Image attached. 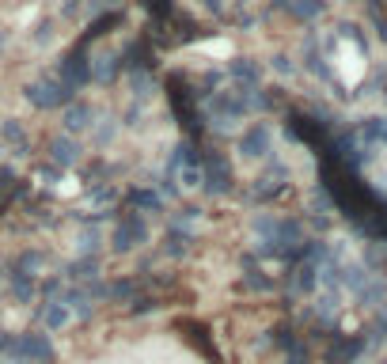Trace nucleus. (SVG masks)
<instances>
[{"label":"nucleus","mask_w":387,"mask_h":364,"mask_svg":"<svg viewBox=\"0 0 387 364\" xmlns=\"http://www.w3.org/2000/svg\"><path fill=\"white\" fill-rule=\"evenodd\" d=\"M262 148H266V129L262 126H254L243 133V141H240V152L243 156H262Z\"/></svg>","instance_id":"nucleus-5"},{"label":"nucleus","mask_w":387,"mask_h":364,"mask_svg":"<svg viewBox=\"0 0 387 364\" xmlns=\"http://www.w3.org/2000/svg\"><path fill=\"white\" fill-rule=\"evenodd\" d=\"M20 353L31 360H50V342L42 338V334H27V338L20 342Z\"/></svg>","instance_id":"nucleus-4"},{"label":"nucleus","mask_w":387,"mask_h":364,"mask_svg":"<svg viewBox=\"0 0 387 364\" xmlns=\"http://www.w3.org/2000/svg\"><path fill=\"white\" fill-rule=\"evenodd\" d=\"M133 201H137V205H145V209H159V198H156L152 190H137V194H133Z\"/></svg>","instance_id":"nucleus-8"},{"label":"nucleus","mask_w":387,"mask_h":364,"mask_svg":"<svg viewBox=\"0 0 387 364\" xmlns=\"http://www.w3.org/2000/svg\"><path fill=\"white\" fill-rule=\"evenodd\" d=\"M50 152H53V160H58L61 167H72L80 160V152H77V144L69 141V137H58V141L50 144Z\"/></svg>","instance_id":"nucleus-6"},{"label":"nucleus","mask_w":387,"mask_h":364,"mask_svg":"<svg viewBox=\"0 0 387 364\" xmlns=\"http://www.w3.org/2000/svg\"><path fill=\"white\" fill-rule=\"evenodd\" d=\"M91 118H96V110H91L88 102H69V107H65V129H69V133L88 129Z\"/></svg>","instance_id":"nucleus-3"},{"label":"nucleus","mask_w":387,"mask_h":364,"mask_svg":"<svg viewBox=\"0 0 387 364\" xmlns=\"http://www.w3.org/2000/svg\"><path fill=\"white\" fill-rule=\"evenodd\" d=\"M0 137H8V141H23V126L15 118H4L0 121Z\"/></svg>","instance_id":"nucleus-7"},{"label":"nucleus","mask_w":387,"mask_h":364,"mask_svg":"<svg viewBox=\"0 0 387 364\" xmlns=\"http://www.w3.org/2000/svg\"><path fill=\"white\" fill-rule=\"evenodd\" d=\"M69 323V311L65 307H50V326H65Z\"/></svg>","instance_id":"nucleus-9"},{"label":"nucleus","mask_w":387,"mask_h":364,"mask_svg":"<svg viewBox=\"0 0 387 364\" xmlns=\"http://www.w3.org/2000/svg\"><path fill=\"white\" fill-rule=\"evenodd\" d=\"M145 236H148L145 224H140L137 217H129L126 224H118V231H114V247H118V250H133L137 243H145Z\"/></svg>","instance_id":"nucleus-2"},{"label":"nucleus","mask_w":387,"mask_h":364,"mask_svg":"<svg viewBox=\"0 0 387 364\" xmlns=\"http://www.w3.org/2000/svg\"><path fill=\"white\" fill-rule=\"evenodd\" d=\"M27 99L34 102V107L50 110V107H61V102L72 99V88L65 80H42V83H31L27 88Z\"/></svg>","instance_id":"nucleus-1"}]
</instances>
